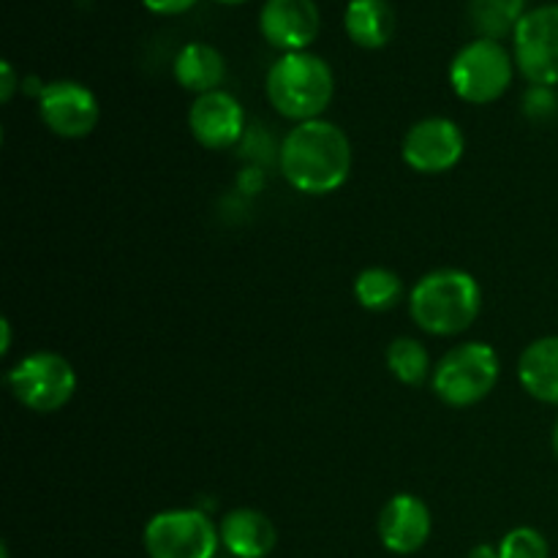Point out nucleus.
<instances>
[{
	"mask_svg": "<svg viewBox=\"0 0 558 558\" xmlns=\"http://www.w3.org/2000/svg\"><path fill=\"white\" fill-rule=\"evenodd\" d=\"M352 142L347 131L325 118L294 123L278 147V167L294 191L325 196L341 189L352 174Z\"/></svg>",
	"mask_w": 558,
	"mask_h": 558,
	"instance_id": "nucleus-1",
	"label": "nucleus"
},
{
	"mask_svg": "<svg viewBox=\"0 0 558 558\" xmlns=\"http://www.w3.org/2000/svg\"><path fill=\"white\" fill-rule=\"evenodd\" d=\"M483 311L480 281L458 267L430 270L409 292V316L423 332L436 338H456L477 322Z\"/></svg>",
	"mask_w": 558,
	"mask_h": 558,
	"instance_id": "nucleus-2",
	"label": "nucleus"
},
{
	"mask_svg": "<svg viewBox=\"0 0 558 558\" xmlns=\"http://www.w3.org/2000/svg\"><path fill=\"white\" fill-rule=\"evenodd\" d=\"M265 96L281 118L305 123L325 114L336 96L330 63L314 52L278 54L265 76Z\"/></svg>",
	"mask_w": 558,
	"mask_h": 558,
	"instance_id": "nucleus-3",
	"label": "nucleus"
},
{
	"mask_svg": "<svg viewBox=\"0 0 558 558\" xmlns=\"http://www.w3.org/2000/svg\"><path fill=\"white\" fill-rule=\"evenodd\" d=\"M501 360L490 343L466 341L439 357L430 376V390L445 407L469 409L483 403L496 390Z\"/></svg>",
	"mask_w": 558,
	"mask_h": 558,
	"instance_id": "nucleus-4",
	"label": "nucleus"
},
{
	"mask_svg": "<svg viewBox=\"0 0 558 558\" xmlns=\"http://www.w3.org/2000/svg\"><path fill=\"white\" fill-rule=\"evenodd\" d=\"M515 58L512 49H507L501 41H490V38H474V41L463 44L450 60V87L461 101L474 104V107H485L494 104L510 90L512 80H515Z\"/></svg>",
	"mask_w": 558,
	"mask_h": 558,
	"instance_id": "nucleus-5",
	"label": "nucleus"
},
{
	"mask_svg": "<svg viewBox=\"0 0 558 558\" xmlns=\"http://www.w3.org/2000/svg\"><path fill=\"white\" fill-rule=\"evenodd\" d=\"M11 396L16 403L36 414H54L63 407H69L71 398L76 396V371L69 357L58 352H31L22 360H16L14 368L5 376Z\"/></svg>",
	"mask_w": 558,
	"mask_h": 558,
	"instance_id": "nucleus-6",
	"label": "nucleus"
},
{
	"mask_svg": "<svg viewBox=\"0 0 558 558\" xmlns=\"http://www.w3.org/2000/svg\"><path fill=\"white\" fill-rule=\"evenodd\" d=\"M147 558H216L221 534L216 521L199 507L161 510L142 532Z\"/></svg>",
	"mask_w": 558,
	"mask_h": 558,
	"instance_id": "nucleus-7",
	"label": "nucleus"
},
{
	"mask_svg": "<svg viewBox=\"0 0 558 558\" xmlns=\"http://www.w3.org/2000/svg\"><path fill=\"white\" fill-rule=\"evenodd\" d=\"M512 58L529 85H558V3L526 11L512 33Z\"/></svg>",
	"mask_w": 558,
	"mask_h": 558,
	"instance_id": "nucleus-8",
	"label": "nucleus"
},
{
	"mask_svg": "<svg viewBox=\"0 0 558 558\" xmlns=\"http://www.w3.org/2000/svg\"><path fill=\"white\" fill-rule=\"evenodd\" d=\"M466 153V136L461 125L445 114L423 118L403 134L401 158L412 172L445 174L461 163Z\"/></svg>",
	"mask_w": 558,
	"mask_h": 558,
	"instance_id": "nucleus-9",
	"label": "nucleus"
},
{
	"mask_svg": "<svg viewBox=\"0 0 558 558\" xmlns=\"http://www.w3.org/2000/svg\"><path fill=\"white\" fill-rule=\"evenodd\" d=\"M36 104L41 123L60 140H82L93 134L101 118L96 93L76 80L44 82Z\"/></svg>",
	"mask_w": 558,
	"mask_h": 558,
	"instance_id": "nucleus-10",
	"label": "nucleus"
},
{
	"mask_svg": "<svg viewBox=\"0 0 558 558\" xmlns=\"http://www.w3.org/2000/svg\"><path fill=\"white\" fill-rule=\"evenodd\" d=\"M322 14L316 0H265L259 33L281 54L305 52L319 38Z\"/></svg>",
	"mask_w": 558,
	"mask_h": 558,
	"instance_id": "nucleus-11",
	"label": "nucleus"
},
{
	"mask_svg": "<svg viewBox=\"0 0 558 558\" xmlns=\"http://www.w3.org/2000/svg\"><path fill=\"white\" fill-rule=\"evenodd\" d=\"M189 131L205 150H229L245 134V109L229 90L196 96L189 107Z\"/></svg>",
	"mask_w": 558,
	"mask_h": 558,
	"instance_id": "nucleus-12",
	"label": "nucleus"
},
{
	"mask_svg": "<svg viewBox=\"0 0 558 558\" xmlns=\"http://www.w3.org/2000/svg\"><path fill=\"white\" fill-rule=\"evenodd\" d=\"M379 543L396 556H412L428 545L434 532L430 507L414 494H396L385 501L376 521Z\"/></svg>",
	"mask_w": 558,
	"mask_h": 558,
	"instance_id": "nucleus-13",
	"label": "nucleus"
},
{
	"mask_svg": "<svg viewBox=\"0 0 558 558\" xmlns=\"http://www.w3.org/2000/svg\"><path fill=\"white\" fill-rule=\"evenodd\" d=\"M221 548L232 558H267L278 543V532L270 518L254 507L229 510L218 521Z\"/></svg>",
	"mask_w": 558,
	"mask_h": 558,
	"instance_id": "nucleus-14",
	"label": "nucleus"
},
{
	"mask_svg": "<svg viewBox=\"0 0 558 558\" xmlns=\"http://www.w3.org/2000/svg\"><path fill=\"white\" fill-rule=\"evenodd\" d=\"M172 74L183 90L194 93V98L205 96V93L221 90L227 80V58L213 44L189 41L174 54Z\"/></svg>",
	"mask_w": 558,
	"mask_h": 558,
	"instance_id": "nucleus-15",
	"label": "nucleus"
},
{
	"mask_svg": "<svg viewBox=\"0 0 558 558\" xmlns=\"http://www.w3.org/2000/svg\"><path fill=\"white\" fill-rule=\"evenodd\" d=\"M518 381L534 401L558 407V336H543L523 349Z\"/></svg>",
	"mask_w": 558,
	"mask_h": 558,
	"instance_id": "nucleus-16",
	"label": "nucleus"
},
{
	"mask_svg": "<svg viewBox=\"0 0 558 558\" xmlns=\"http://www.w3.org/2000/svg\"><path fill=\"white\" fill-rule=\"evenodd\" d=\"M343 31L360 49H381L396 36V11L387 0H349Z\"/></svg>",
	"mask_w": 558,
	"mask_h": 558,
	"instance_id": "nucleus-17",
	"label": "nucleus"
},
{
	"mask_svg": "<svg viewBox=\"0 0 558 558\" xmlns=\"http://www.w3.org/2000/svg\"><path fill=\"white\" fill-rule=\"evenodd\" d=\"M526 0H469L466 16L477 38L505 41L526 16Z\"/></svg>",
	"mask_w": 558,
	"mask_h": 558,
	"instance_id": "nucleus-18",
	"label": "nucleus"
},
{
	"mask_svg": "<svg viewBox=\"0 0 558 558\" xmlns=\"http://www.w3.org/2000/svg\"><path fill=\"white\" fill-rule=\"evenodd\" d=\"M354 300L360 308L371 311V314H385V311L396 308L403 298V281L396 270L390 267H365L354 278Z\"/></svg>",
	"mask_w": 558,
	"mask_h": 558,
	"instance_id": "nucleus-19",
	"label": "nucleus"
},
{
	"mask_svg": "<svg viewBox=\"0 0 558 558\" xmlns=\"http://www.w3.org/2000/svg\"><path fill=\"white\" fill-rule=\"evenodd\" d=\"M385 363L387 371L407 387H420L434 376V363H430L428 349H425L423 341L412 336H401L390 341L385 352Z\"/></svg>",
	"mask_w": 558,
	"mask_h": 558,
	"instance_id": "nucleus-20",
	"label": "nucleus"
},
{
	"mask_svg": "<svg viewBox=\"0 0 558 558\" xmlns=\"http://www.w3.org/2000/svg\"><path fill=\"white\" fill-rule=\"evenodd\" d=\"M499 558H550V545L539 529L518 526L501 537Z\"/></svg>",
	"mask_w": 558,
	"mask_h": 558,
	"instance_id": "nucleus-21",
	"label": "nucleus"
},
{
	"mask_svg": "<svg viewBox=\"0 0 558 558\" xmlns=\"http://www.w3.org/2000/svg\"><path fill=\"white\" fill-rule=\"evenodd\" d=\"M521 112L526 114L532 123H550L558 114V93L556 87L545 85H529L521 98Z\"/></svg>",
	"mask_w": 558,
	"mask_h": 558,
	"instance_id": "nucleus-22",
	"label": "nucleus"
},
{
	"mask_svg": "<svg viewBox=\"0 0 558 558\" xmlns=\"http://www.w3.org/2000/svg\"><path fill=\"white\" fill-rule=\"evenodd\" d=\"M196 3H199V0H142V5H145L150 14H158V16L185 14V11L194 9Z\"/></svg>",
	"mask_w": 558,
	"mask_h": 558,
	"instance_id": "nucleus-23",
	"label": "nucleus"
},
{
	"mask_svg": "<svg viewBox=\"0 0 558 558\" xmlns=\"http://www.w3.org/2000/svg\"><path fill=\"white\" fill-rule=\"evenodd\" d=\"M20 76H16L14 65L9 63V60H3L0 63V98H3V104H9L11 98H14L16 87H20Z\"/></svg>",
	"mask_w": 558,
	"mask_h": 558,
	"instance_id": "nucleus-24",
	"label": "nucleus"
},
{
	"mask_svg": "<svg viewBox=\"0 0 558 558\" xmlns=\"http://www.w3.org/2000/svg\"><path fill=\"white\" fill-rule=\"evenodd\" d=\"M466 558H499V545H474Z\"/></svg>",
	"mask_w": 558,
	"mask_h": 558,
	"instance_id": "nucleus-25",
	"label": "nucleus"
},
{
	"mask_svg": "<svg viewBox=\"0 0 558 558\" xmlns=\"http://www.w3.org/2000/svg\"><path fill=\"white\" fill-rule=\"evenodd\" d=\"M0 330H3V341H0V354H9L11 352V322L3 319L0 322Z\"/></svg>",
	"mask_w": 558,
	"mask_h": 558,
	"instance_id": "nucleus-26",
	"label": "nucleus"
},
{
	"mask_svg": "<svg viewBox=\"0 0 558 558\" xmlns=\"http://www.w3.org/2000/svg\"><path fill=\"white\" fill-rule=\"evenodd\" d=\"M550 447H554V456H556V461H558V417H556V423H554V434H550Z\"/></svg>",
	"mask_w": 558,
	"mask_h": 558,
	"instance_id": "nucleus-27",
	"label": "nucleus"
},
{
	"mask_svg": "<svg viewBox=\"0 0 558 558\" xmlns=\"http://www.w3.org/2000/svg\"><path fill=\"white\" fill-rule=\"evenodd\" d=\"M218 5H240V3H248V0H213Z\"/></svg>",
	"mask_w": 558,
	"mask_h": 558,
	"instance_id": "nucleus-28",
	"label": "nucleus"
}]
</instances>
